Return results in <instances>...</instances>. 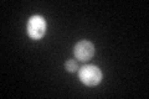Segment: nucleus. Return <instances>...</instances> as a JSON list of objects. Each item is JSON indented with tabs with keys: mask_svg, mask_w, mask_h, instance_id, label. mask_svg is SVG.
<instances>
[{
	"mask_svg": "<svg viewBox=\"0 0 149 99\" xmlns=\"http://www.w3.org/2000/svg\"><path fill=\"white\" fill-rule=\"evenodd\" d=\"M78 78L80 81L88 87H95L100 84L102 81V72L101 69L95 64L83 66L78 71Z\"/></svg>",
	"mask_w": 149,
	"mask_h": 99,
	"instance_id": "nucleus-1",
	"label": "nucleus"
},
{
	"mask_svg": "<svg viewBox=\"0 0 149 99\" xmlns=\"http://www.w3.org/2000/svg\"><path fill=\"white\" fill-rule=\"evenodd\" d=\"M46 29H47V25H46L45 19L40 15H32L29 19L27 25H26L27 35H29L32 40L42 39L46 34Z\"/></svg>",
	"mask_w": 149,
	"mask_h": 99,
	"instance_id": "nucleus-2",
	"label": "nucleus"
},
{
	"mask_svg": "<svg viewBox=\"0 0 149 99\" xmlns=\"http://www.w3.org/2000/svg\"><path fill=\"white\" fill-rule=\"evenodd\" d=\"M73 55L74 58L82 62L90 61L95 56V45L87 40L78 41L73 47Z\"/></svg>",
	"mask_w": 149,
	"mask_h": 99,
	"instance_id": "nucleus-3",
	"label": "nucleus"
},
{
	"mask_svg": "<svg viewBox=\"0 0 149 99\" xmlns=\"http://www.w3.org/2000/svg\"><path fill=\"white\" fill-rule=\"evenodd\" d=\"M65 68H66L70 73H73L78 69V64L74 60H67L66 63H65Z\"/></svg>",
	"mask_w": 149,
	"mask_h": 99,
	"instance_id": "nucleus-4",
	"label": "nucleus"
}]
</instances>
